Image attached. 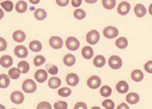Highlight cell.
<instances>
[{
  "instance_id": "cell-35",
  "label": "cell",
  "mask_w": 152,
  "mask_h": 109,
  "mask_svg": "<svg viewBox=\"0 0 152 109\" xmlns=\"http://www.w3.org/2000/svg\"><path fill=\"white\" fill-rule=\"evenodd\" d=\"M45 62V58L42 55H37L34 59V64L36 66L42 65Z\"/></svg>"
},
{
  "instance_id": "cell-19",
  "label": "cell",
  "mask_w": 152,
  "mask_h": 109,
  "mask_svg": "<svg viewBox=\"0 0 152 109\" xmlns=\"http://www.w3.org/2000/svg\"><path fill=\"white\" fill-rule=\"evenodd\" d=\"M144 78L143 72L140 70H135L131 73V78L135 82H140Z\"/></svg>"
},
{
  "instance_id": "cell-10",
  "label": "cell",
  "mask_w": 152,
  "mask_h": 109,
  "mask_svg": "<svg viewBox=\"0 0 152 109\" xmlns=\"http://www.w3.org/2000/svg\"><path fill=\"white\" fill-rule=\"evenodd\" d=\"M11 100L14 104H21L24 102V96L22 92L19 91H15L11 94Z\"/></svg>"
},
{
  "instance_id": "cell-25",
  "label": "cell",
  "mask_w": 152,
  "mask_h": 109,
  "mask_svg": "<svg viewBox=\"0 0 152 109\" xmlns=\"http://www.w3.org/2000/svg\"><path fill=\"white\" fill-rule=\"evenodd\" d=\"M15 9L19 13H24L27 9V4L24 1H19L16 3Z\"/></svg>"
},
{
  "instance_id": "cell-46",
  "label": "cell",
  "mask_w": 152,
  "mask_h": 109,
  "mask_svg": "<svg viewBox=\"0 0 152 109\" xmlns=\"http://www.w3.org/2000/svg\"><path fill=\"white\" fill-rule=\"evenodd\" d=\"M40 0H29V1L32 4H37L39 3Z\"/></svg>"
},
{
  "instance_id": "cell-38",
  "label": "cell",
  "mask_w": 152,
  "mask_h": 109,
  "mask_svg": "<svg viewBox=\"0 0 152 109\" xmlns=\"http://www.w3.org/2000/svg\"><path fill=\"white\" fill-rule=\"evenodd\" d=\"M37 108H47V109H51V105L47 102H42L39 103L37 107Z\"/></svg>"
},
{
  "instance_id": "cell-24",
  "label": "cell",
  "mask_w": 152,
  "mask_h": 109,
  "mask_svg": "<svg viewBox=\"0 0 152 109\" xmlns=\"http://www.w3.org/2000/svg\"><path fill=\"white\" fill-rule=\"evenodd\" d=\"M115 45L117 48H119L120 49H126L128 46V40L124 37H119L115 41Z\"/></svg>"
},
{
  "instance_id": "cell-30",
  "label": "cell",
  "mask_w": 152,
  "mask_h": 109,
  "mask_svg": "<svg viewBox=\"0 0 152 109\" xmlns=\"http://www.w3.org/2000/svg\"><path fill=\"white\" fill-rule=\"evenodd\" d=\"M0 81H1V85L0 87L1 89L8 87L10 84V79L9 77L6 74H1L0 76Z\"/></svg>"
},
{
  "instance_id": "cell-14",
  "label": "cell",
  "mask_w": 152,
  "mask_h": 109,
  "mask_svg": "<svg viewBox=\"0 0 152 109\" xmlns=\"http://www.w3.org/2000/svg\"><path fill=\"white\" fill-rule=\"evenodd\" d=\"M116 90L121 94H126L128 92L129 86L125 81H121L116 85Z\"/></svg>"
},
{
  "instance_id": "cell-2",
  "label": "cell",
  "mask_w": 152,
  "mask_h": 109,
  "mask_svg": "<svg viewBox=\"0 0 152 109\" xmlns=\"http://www.w3.org/2000/svg\"><path fill=\"white\" fill-rule=\"evenodd\" d=\"M86 41L90 45H96L100 39L99 33L96 30H92L89 32L86 35Z\"/></svg>"
},
{
  "instance_id": "cell-48",
  "label": "cell",
  "mask_w": 152,
  "mask_h": 109,
  "mask_svg": "<svg viewBox=\"0 0 152 109\" xmlns=\"http://www.w3.org/2000/svg\"><path fill=\"white\" fill-rule=\"evenodd\" d=\"M148 12H149V13H150V15L152 16V3L149 6Z\"/></svg>"
},
{
  "instance_id": "cell-11",
  "label": "cell",
  "mask_w": 152,
  "mask_h": 109,
  "mask_svg": "<svg viewBox=\"0 0 152 109\" xmlns=\"http://www.w3.org/2000/svg\"><path fill=\"white\" fill-rule=\"evenodd\" d=\"M79 77L77 74L70 73L67 75L66 78V83L71 86H76L79 83Z\"/></svg>"
},
{
  "instance_id": "cell-5",
  "label": "cell",
  "mask_w": 152,
  "mask_h": 109,
  "mask_svg": "<svg viewBox=\"0 0 152 109\" xmlns=\"http://www.w3.org/2000/svg\"><path fill=\"white\" fill-rule=\"evenodd\" d=\"M103 34L107 39H113L119 35V31L115 27L108 26L104 29Z\"/></svg>"
},
{
  "instance_id": "cell-42",
  "label": "cell",
  "mask_w": 152,
  "mask_h": 109,
  "mask_svg": "<svg viewBox=\"0 0 152 109\" xmlns=\"http://www.w3.org/2000/svg\"><path fill=\"white\" fill-rule=\"evenodd\" d=\"M69 2H70V0H56L57 5L61 7L66 6L68 4Z\"/></svg>"
},
{
  "instance_id": "cell-28",
  "label": "cell",
  "mask_w": 152,
  "mask_h": 109,
  "mask_svg": "<svg viewBox=\"0 0 152 109\" xmlns=\"http://www.w3.org/2000/svg\"><path fill=\"white\" fill-rule=\"evenodd\" d=\"M20 70H19V68H12L11 69H10L8 71V74L9 76L11 79H18L20 75Z\"/></svg>"
},
{
  "instance_id": "cell-34",
  "label": "cell",
  "mask_w": 152,
  "mask_h": 109,
  "mask_svg": "<svg viewBox=\"0 0 152 109\" xmlns=\"http://www.w3.org/2000/svg\"><path fill=\"white\" fill-rule=\"evenodd\" d=\"M74 17L78 20H82L86 17V12L82 9H77L74 12Z\"/></svg>"
},
{
  "instance_id": "cell-4",
  "label": "cell",
  "mask_w": 152,
  "mask_h": 109,
  "mask_svg": "<svg viewBox=\"0 0 152 109\" xmlns=\"http://www.w3.org/2000/svg\"><path fill=\"white\" fill-rule=\"evenodd\" d=\"M109 65L113 70H118L122 66V60L119 56L113 55L109 59Z\"/></svg>"
},
{
  "instance_id": "cell-39",
  "label": "cell",
  "mask_w": 152,
  "mask_h": 109,
  "mask_svg": "<svg viewBox=\"0 0 152 109\" xmlns=\"http://www.w3.org/2000/svg\"><path fill=\"white\" fill-rule=\"evenodd\" d=\"M48 72L52 75L57 74L58 72V67L55 65H50L49 68H48Z\"/></svg>"
},
{
  "instance_id": "cell-44",
  "label": "cell",
  "mask_w": 152,
  "mask_h": 109,
  "mask_svg": "<svg viewBox=\"0 0 152 109\" xmlns=\"http://www.w3.org/2000/svg\"><path fill=\"white\" fill-rule=\"evenodd\" d=\"M71 3L75 8H78L82 3V0H71Z\"/></svg>"
},
{
  "instance_id": "cell-3",
  "label": "cell",
  "mask_w": 152,
  "mask_h": 109,
  "mask_svg": "<svg viewBox=\"0 0 152 109\" xmlns=\"http://www.w3.org/2000/svg\"><path fill=\"white\" fill-rule=\"evenodd\" d=\"M66 46L68 50L71 51L77 50L80 45L79 40L74 37H68L66 40Z\"/></svg>"
},
{
  "instance_id": "cell-7",
  "label": "cell",
  "mask_w": 152,
  "mask_h": 109,
  "mask_svg": "<svg viewBox=\"0 0 152 109\" xmlns=\"http://www.w3.org/2000/svg\"><path fill=\"white\" fill-rule=\"evenodd\" d=\"M131 8L130 4L127 1L121 2L117 7V12L121 16H126L129 12Z\"/></svg>"
},
{
  "instance_id": "cell-18",
  "label": "cell",
  "mask_w": 152,
  "mask_h": 109,
  "mask_svg": "<svg viewBox=\"0 0 152 109\" xmlns=\"http://www.w3.org/2000/svg\"><path fill=\"white\" fill-rule=\"evenodd\" d=\"M81 54H82L83 57L84 58H85L86 60H89L93 57L94 52L91 47L86 46L83 48V49Z\"/></svg>"
},
{
  "instance_id": "cell-31",
  "label": "cell",
  "mask_w": 152,
  "mask_h": 109,
  "mask_svg": "<svg viewBox=\"0 0 152 109\" xmlns=\"http://www.w3.org/2000/svg\"><path fill=\"white\" fill-rule=\"evenodd\" d=\"M100 94L104 97H109L112 94V89L108 86H104L101 88Z\"/></svg>"
},
{
  "instance_id": "cell-27",
  "label": "cell",
  "mask_w": 152,
  "mask_h": 109,
  "mask_svg": "<svg viewBox=\"0 0 152 109\" xmlns=\"http://www.w3.org/2000/svg\"><path fill=\"white\" fill-rule=\"evenodd\" d=\"M34 16L39 20H43L47 17V12L42 8H39L34 12Z\"/></svg>"
},
{
  "instance_id": "cell-33",
  "label": "cell",
  "mask_w": 152,
  "mask_h": 109,
  "mask_svg": "<svg viewBox=\"0 0 152 109\" xmlns=\"http://www.w3.org/2000/svg\"><path fill=\"white\" fill-rule=\"evenodd\" d=\"M58 94L60 96L63 97H66L70 96L72 94V90L70 88L65 87H62L58 91Z\"/></svg>"
},
{
  "instance_id": "cell-8",
  "label": "cell",
  "mask_w": 152,
  "mask_h": 109,
  "mask_svg": "<svg viewBox=\"0 0 152 109\" xmlns=\"http://www.w3.org/2000/svg\"><path fill=\"white\" fill-rule=\"evenodd\" d=\"M16 56L20 58H24L28 55V50L27 48L23 45H18L15 48L14 50Z\"/></svg>"
},
{
  "instance_id": "cell-29",
  "label": "cell",
  "mask_w": 152,
  "mask_h": 109,
  "mask_svg": "<svg viewBox=\"0 0 152 109\" xmlns=\"http://www.w3.org/2000/svg\"><path fill=\"white\" fill-rule=\"evenodd\" d=\"M18 68L20 70V71L21 72V73L25 74L27 73L29 71L30 69V66L29 63L27 62L26 61H22L20 62L18 64Z\"/></svg>"
},
{
  "instance_id": "cell-6",
  "label": "cell",
  "mask_w": 152,
  "mask_h": 109,
  "mask_svg": "<svg viewBox=\"0 0 152 109\" xmlns=\"http://www.w3.org/2000/svg\"><path fill=\"white\" fill-rule=\"evenodd\" d=\"M101 84V78L98 76H93L88 79L87 84L89 88L96 89L99 87Z\"/></svg>"
},
{
  "instance_id": "cell-23",
  "label": "cell",
  "mask_w": 152,
  "mask_h": 109,
  "mask_svg": "<svg viewBox=\"0 0 152 109\" xmlns=\"http://www.w3.org/2000/svg\"><path fill=\"white\" fill-rule=\"evenodd\" d=\"M61 83V81L57 77H52L49 80V86L50 88L52 89H55L58 88Z\"/></svg>"
},
{
  "instance_id": "cell-16",
  "label": "cell",
  "mask_w": 152,
  "mask_h": 109,
  "mask_svg": "<svg viewBox=\"0 0 152 109\" xmlns=\"http://www.w3.org/2000/svg\"><path fill=\"white\" fill-rule=\"evenodd\" d=\"M0 63L3 67L8 68L13 63L12 58L10 55H3L0 58Z\"/></svg>"
},
{
  "instance_id": "cell-43",
  "label": "cell",
  "mask_w": 152,
  "mask_h": 109,
  "mask_svg": "<svg viewBox=\"0 0 152 109\" xmlns=\"http://www.w3.org/2000/svg\"><path fill=\"white\" fill-rule=\"evenodd\" d=\"M74 108L77 109V108H83V109H87L88 107L84 103V102H78V103L76 104L75 106L74 107Z\"/></svg>"
},
{
  "instance_id": "cell-37",
  "label": "cell",
  "mask_w": 152,
  "mask_h": 109,
  "mask_svg": "<svg viewBox=\"0 0 152 109\" xmlns=\"http://www.w3.org/2000/svg\"><path fill=\"white\" fill-rule=\"evenodd\" d=\"M67 107L68 104L65 101H58L54 104V108L56 109H66Z\"/></svg>"
},
{
  "instance_id": "cell-21",
  "label": "cell",
  "mask_w": 152,
  "mask_h": 109,
  "mask_svg": "<svg viewBox=\"0 0 152 109\" xmlns=\"http://www.w3.org/2000/svg\"><path fill=\"white\" fill-rule=\"evenodd\" d=\"M76 62V58L72 54H67L64 58V63L67 66H72Z\"/></svg>"
},
{
  "instance_id": "cell-17",
  "label": "cell",
  "mask_w": 152,
  "mask_h": 109,
  "mask_svg": "<svg viewBox=\"0 0 152 109\" xmlns=\"http://www.w3.org/2000/svg\"><path fill=\"white\" fill-rule=\"evenodd\" d=\"M12 38L17 42H23L26 40V33L22 31H16L13 33Z\"/></svg>"
},
{
  "instance_id": "cell-12",
  "label": "cell",
  "mask_w": 152,
  "mask_h": 109,
  "mask_svg": "<svg viewBox=\"0 0 152 109\" xmlns=\"http://www.w3.org/2000/svg\"><path fill=\"white\" fill-rule=\"evenodd\" d=\"M134 12L137 17L141 18L145 16L147 14V9L143 4L139 3L135 5L134 8Z\"/></svg>"
},
{
  "instance_id": "cell-45",
  "label": "cell",
  "mask_w": 152,
  "mask_h": 109,
  "mask_svg": "<svg viewBox=\"0 0 152 109\" xmlns=\"http://www.w3.org/2000/svg\"><path fill=\"white\" fill-rule=\"evenodd\" d=\"M117 108H122V109H129V107L126 103H122L120 105L117 107Z\"/></svg>"
},
{
  "instance_id": "cell-15",
  "label": "cell",
  "mask_w": 152,
  "mask_h": 109,
  "mask_svg": "<svg viewBox=\"0 0 152 109\" xmlns=\"http://www.w3.org/2000/svg\"><path fill=\"white\" fill-rule=\"evenodd\" d=\"M126 100L129 104L134 105L137 104L140 100L139 95L135 92H130L127 95Z\"/></svg>"
},
{
  "instance_id": "cell-13",
  "label": "cell",
  "mask_w": 152,
  "mask_h": 109,
  "mask_svg": "<svg viewBox=\"0 0 152 109\" xmlns=\"http://www.w3.org/2000/svg\"><path fill=\"white\" fill-rule=\"evenodd\" d=\"M48 77L47 73L44 70H37L35 74H34V78L40 83H42L45 82Z\"/></svg>"
},
{
  "instance_id": "cell-1",
  "label": "cell",
  "mask_w": 152,
  "mask_h": 109,
  "mask_svg": "<svg viewBox=\"0 0 152 109\" xmlns=\"http://www.w3.org/2000/svg\"><path fill=\"white\" fill-rule=\"evenodd\" d=\"M23 90L26 93H33L37 89V85L33 80L26 79L22 86Z\"/></svg>"
},
{
  "instance_id": "cell-20",
  "label": "cell",
  "mask_w": 152,
  "mask_h": 109,
  "mask_svg": "<svg viewBox=\"0 0 152 109\" xmlns=\"http://www.w3.org/2000/svg\"><path fill=\"white\" fill-rule=\"evenodd\" d=\"M94 65L97 68H102L106 64V58L102 55L96 56L93 60Z\"/></svg>"
},
{
  "instance_id": "cell-47",
  "label": "cell",
  "mask_w": 152,
  "mask_h": 109,
  "mask_svg": "<svg viewBox=\"0 0 152 109\" xmlns=\"http://www.w3.org/2000/svg\"><path fill=\"white\" fill-rule=\"evenodd\" d=\"M85 1L89 4H94L98 1V0H85Z\"/></svg>"
},
{
  "instance_id": "cell-36",
  "label": "cell",
  "mask_w": 152,
  "mask_h": 109,
  "mask_svg": "<svg viewBox=\"0 0 152 109\" xmlns=\"http://www.w3.org/2000/svg\"><path fill=\"white\" fill-rule=\"evenodd\" d=\"M102 105L107 109H113L115 107L114 102L110 99H106L104 100L102 103Z\"/></svg>"
},
{
  "instance_id": "cell-22",
  "label": "cell",
  "mask_w": 152,
  "mask_h": 109,
  "mask_svg": "<svg viewBox=\"0 0 152 109\" xmlns=\"http://www.w3.org/2000/svg\"><path fill=\"white\" fill-rule=\"evenodd\" d=\"M29 49L34 52H39L42 49V45L39 41L33 40L29 44Z\"/></svg>"
},
{
  "instance_id": "cell-40",
  "label": "cell",
  "mask_w": 152,
  "mask_h": 109,
  "mask_svg": "<svg viewBox=\"0 0 152 109\" xmlns=\"http://www.w3.org/2000/svg\"><path fill=\"white\" fill-rule=\"evenodd\" d=\"M144 69L147 73L152 74V60L148 61L144 65Z\"/></svg>"
},
{
  "instance_id": "cell-9",
  "label": "cell",
  "mask_w": 152,
  "mask_h": 109,
  "mask_svg": "<svg viewBox=\"0 0 152 109\" xmlns=\"http://www.w3.org/2000/svg\"><path fill=\"white\" fill-rule=\"evenodd\" d=\"M50 45L54 49H59L62 47L64 42L62 39L60 37L53 36L49 40Z\"/></svg>"
},
{
  "instance_id": "cell-32",
  "label": "cell",
  "mask_w": 152,
  "mask_h": 109,
  "mask_svg": "<svg viewBox=\"0 0 152 109\" xmlns=\"http://www.w3.org/2000/svg\"><path fill=\"white\" fill-rule=\"evenodd\" d=\"M1 6L6 12H11L14 8V4L12 2L9 1V0H6V1L1 2Z\"/></svg>"
},
{
  "instance_id": "cell-41",
  "label": "cell",
  "mask_w": 152,
  "mask_h": 109,
  "mask_svg": "<svg viewBox=\"0 0 152 109\" xmlns=\"http://www.w3.org/2000/svg\"><path fill=\"white\" fill-rule=\"evenodd\" d=\"M0 51H4V50L6 49L7 48V42L3 38L1 37L0 38Z\"/></svg>"
},
{
  "instance_id": "cell-26",
  "label": "cell",
  "mask_w": 152,
  "mask_h": 109,
  "mask_svg": "<svg viewBox=\"0 0 152 109\" xmlns=\"http://www.w3.org/2000/svg\"><path fill=\"white\" fill-rule=\"evenodd\" d=\"M102 4L105 9L111 10L115 8L116 5V0H102Z\"/></svg>"
}]
</instances>
